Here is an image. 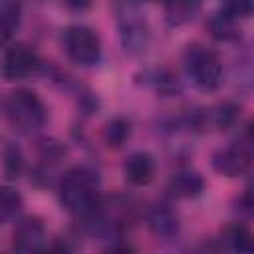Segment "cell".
<instances>
[{"label": "cell", "mask_w": 254, "mask_h": 254, "mask_svg": "<svg viewBox=\"0 0 254 254\" xmlns=\"http://www.w3.org/2000/svg\"><path fill=\"white\" fill-rule=\"evenodd\" d=\"M167 189L177 198H194L204 190V179L196 171H181L169 179Z\"/></svg>", "instance_id": "cell-11"}, {"label": "cell", "mask_w": 254, "mask_h": 254, "mask_svg": "<svg viewBox=\"0 0 254 254\" xmlns=\"http://www.w3.org/2000/svg\"><path fill=\"white\" fill-rule=\"evenodd\" d=\"M129 135H131V123L125 117H113L103 127V141L113 149L121 147L129 139Z\"/></svg>", "instance_id": "cell-15"}, {"label": "cell", "mask_w": 254, "mask_h": 254, "mask_svg": "<svg viewBox=\"0 0 254 254\" xmlns=\"http://www.w3.org/2000/svg\"><path fill=\"white\" fill-rule=\"evenodd\" d=\"M46 115L44 101L32 89H16L6 99V117L10 125L24 135L40 131L46 123Z\"/></svg>", "instance_id": "cell-2"}, {"label": "cell", "mask_w": 254, "mask_h": 254, "mask_svg": "<svg viewBox=\"0 0 254 254\" xmlns=\"http://www.w3.org/2000/svg\"><path fill=\"white\" fill-rule=\"evenodd\" d=\"M185 69L192 83L202 91H214L222 81V64L218 56L202 46H189L185 52Z\"/></svg>", "instance_id": "cell-3"}, {"label": "cell", "mask_w": 254, "mask_h": 254, "mask_svg": "<svg viewBox=\"0 0 254 254\" xmlns=\"http://www.w3.org/2000/svg\"><path fill=\"white\" fill-rule=\"evenodd\" d=\"M64 48L67 58L77 65H95L101 58V44L97 34L81 24L69 26L64 32Z\"/></svg>", "instance_id": "cell-4"}, {"label": "cell", "mask_w": 254, "mask_h": 254, "mask_svg": "<svg viewBox=\"0 0 254 254\" xmlns=\"http://www.w3.org/2000/svg\"><path fill=\"white\" fill-rule=\"evenodd\" d=\"M40 62L34 50H30L24 44H14L6 50L2 64H0V73L6 79H22L32 75L38 69Z\"/></svg>", "instance_id": "cell-7"}, {"label": "cell", "mask_w": 254, "mask_h": 254, "mask_svg": "<svg viewBox=\"0 0 254 254\" xmlns=\"http://www.w3.org/2000/svg\"><path fill=\"white\" fill-rule=\"evenodd\" d=\"M119 16V36L125 52L129 54H141L149 44V28L141 12L127 2H121L117 6Z\"/></svg>", "instance_id": "cell-5"}, {"label": "cell", "mask_w": 254, "mask_h": 254, "mask_svg": "<svg viewBox=\"0 0 254 254\" xmlns=\"http://www.w3.org/2000/svg\"><path fill=\"white\" fill-rule=\"evenodd\" d=\"M62 206L81 218H89L99 212V181L97 173L89 167H73L60 181Z\"/></svg>", "instance_id": "cell-1"}, {"label": "cell", "mask_w": 254, "mask_h": 254, "mask_svg": "<svg viewBox=\"0 0 254 254\" xmlns=\"http://www.w3.org/2000/svg\"><path fill=\"white\" fill-rule=\"evenodd\" d=\"M22 208V196L10 187H0V224L8 222Z\"/></svg>", "instance_id": "cell-18"}, {"label": "cell", "mask_w": 254, "mask_h": 254, "mask_svg": "<svg viewBox=\"0 0 254 254\" xmlns=\"http://www.w3.org/2000/svg\"><path fill=\"white\" fill-rule=\"evenodd\" d=\"M240 111H242L240 105H236V103H232V101H224V103H218V105L208 113V121H210L216 129L228 131V129H232V127L238 123Z\"/></svg>", "instance_id": "cell-14"}, {"label": "cell", "mask_w": 254, "mask_h": 254, "mask_svg": "<svg viewBox=\"0 0 254 254\" xmlns=\"http://www.w3.org/2000/svg\"><path fill=\"white\" fill-rule=\"evenodd\" d=\"M208 28H210V34L216 38V40H222V42H228V40H236L240 34H238V28H236V20L226 16L224 12H218L210 18L208 22Z\"/></svg>", "instance_id": "cell-16"}, {"label": "cell", "mask_w": 254, "mask_h": 254, "mask_svg": "<svg viewBox=\"0 0 254 254\" xmlns=\"http://www.w3.org/2000/svg\"><path fill=\"white\" fill-rule=\"evenodd\" d=\"M224 238H226L228 246L236 252H250L252 250V236L242 224L228 226L226 232H224Z\"/></svg>", "instance_id": "cell-19"}, {"label": "cell", "mask_w": 254, "mask_h": 254, "mask_svg": "<svg viewBox=\"0 0 254 254\" xmlns=\"http://www.w3.org/2000/svg\"><path fill=\"white\" fill-rule=\"evenodd\" d=\"M252 163V145H250V133H246V139L234 141L232 145L216 151L212 155V169L222 177H242L248 173Z\"/></svg>", "instance_id": "cell-6"}, {"label": "cell", "mask_w": 254, "mask_h": 254, "mask_svg": "<svg viewBox=\"0 0 254 254\" xmlns=\"http://www.w3.org/2000/svg\"><path fill=\"white\" fill-rule=\"evenodd\" d=\"M38 153H40V159L48 165L52 163H60L65 155H67V149L64 143H60L58 139H52V137H46L38 143Z\"/></svg>", "instance_id": "cell-20"}, {"label": "cell", "mask_w": 254, "mask_h": 254, "mask_svg": "<svg viewBox=\"0 0 254 254\" xmlns=\"http://www.w3.org/2000/svg\"><path fill=\"white\" fill-rule=\"evenodd\" d=\"M65 6L69 10H75V12H81V10H87L91 6V0H64Z\"/></svg>", "instance_id": "cell-22"}, {"label": "cell", "mask_w": 254, "mask_h": 254, "mask_svg": "<svg viewBox=\"0 0 254 254\" xmlns=\"http://www.w3.org/2000/svg\"><path fill=\"white\" fill-rule=\"evenodd\" d=\"M200 4H202V0H165L163 2L165 22L171 28L185 26L187 22H190L196 16Z\"/></svg>", "instance_id": "cell-12"}, {"label": "cell", "mask_w": 254, "mask_h": 254, "mask_svg": "<svg viewBox=\"0 0 254 254\" xmlns=\"http://www.w3.org/2000/svg\"><path fill=\"white\" fill-rule=\"evenodd\" d=\"M226 16L238 20L248 18L252 14V0H222V10Z\"/></svg>", "instance_id": "cell-21"}, {"label": "cell", "mask_w": 254, "mask_h": 254, "mask_svg": "<svg viewBox=\"0 0 254 254\" xmlns=\"http://www.w3.org/2000/svg\"><path fill=\"white\" fill-rule=\"evenodd\" d=\"M123 175L125 179L135 185V187H145L153 181L155 177V161L149 153H143V151H137V153H131L123 165Z\"/></svg>", "instance_id": "cell-10"}, {"label": "cell", "mask_w": 254, "mask_h": 254, "mask_svg": "<svg viewBox=\"0 0 254 254\" xmlns=\"http://www.w3.org/2000/svg\"><path fill=\"white\" fill-rule=\"evenodd\" d=\"M147 228L153 236L161 240H169L179 232V216L167 204H155L147 212Z\"/></svg>", "instance_id": "cell-9"}, {"label": "cell", "mask_w": 254, "mask_h": 254, "mask_svg": "<svg viewBox=\"0 0 254 254\" xmlns=\"http://www.w3.org/2000/svg\"><path fill=\"white\" fill-rule=\"evenodd\" d=\"M22 8L18 0H0V38L8 40L18 30Z\"/></svg>", "instance_id": "cell-13"}, {"label": "cell", "mask_w": 254, "mask_h": 254, "mask_svg": "<svg viewBox=\"0 0 254 254\" xmlns=\"http://www.w3.org/2000/svg\"><path fill=\"white\" fill-rule=\"evenodd\" d=\"M24 171V155L18 145H8L2 155V173L8 181H14Z\"/></svg>", "instance_id": "cell-17"}, {"label": "cell", "mask_w": 254, "mask_h": 254, "mask_svg": "<svg viewBox=\"0 0 254 254\" xmlns=\"http://www.w3.org/2000/svg\"><path fill=\"white\" fill-rule=\"evenodd\" d=\"M48 232L38 216H24L18 220L12 232V246L18 252H38L46 246Z\"/></svg>", "instance_id": "cell-8"}]
</instances>
